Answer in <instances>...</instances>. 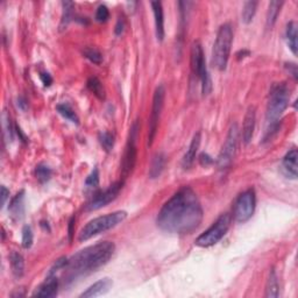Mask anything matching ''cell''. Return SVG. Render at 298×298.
<instances>
[{
	"label": "cell",
	"mask_w": 298,
	"mask_h": 298,
	"mask_svg": "<svg viewBox=\"0 0 298 298\" xmlns=\"http://www.w3.org/2000/svg\"><path fill=\"white\" fill-rule=\"evenodd\" d=\"M124 28H125V21H124L122 18H119L116 24V30H114L116 35H122L124 32Z\"/></svg>",
	"instance_id": "8d00e7d4"
},
{
	"label": "cell",
	"mask_w": 298,
	"mask_h": 298,
	"mask_svg": "<svg viewBox=\"0 0 298 298\" xmlns=\"http://www.w3.org/2000/svg\"><path fill=\"white\" fill-rule=\"evenodd\" d=\"M24 191H20L19 194H16V196L10 200L8 205V211L12 214L14 218L20 219L24 216Z\"/></svg>",
	"instance_id": "d6986e66"
},
{
	"label": "cell",
	"mask_w": 298,
	"mask_h": 298,
	"mask_svg": "<svg viewBox=\"0 0 298 298\" xmlns=\"http://www.w3.org/2000/svg\"><path fill=\"white\" fill-rule=\"evenodd\" d=\"M112 280L108 278H102L97 281L94 284L88 286V288L83 292L80 295V297L82 298H92V297H99V296H102L105 295V294H108L110 292V289H111L112 286Z\"/></svg>",
	"instance_id": "4fadbf2b"
},
{
	"label": "cell",
	"mask_w": 298,
	"mask_h": 298,
	"mask_svg": "<svg viewBox=\"0 0 298 298\" xmlns=\"http://www.w3.org/2000/svg\"><path fill=\"white\" fill-rule=\"evenodd\" d=\"M286 68L288 69L289 74H292V76L295 78V80H297L298 72H297V66L295 64V63H288V64H286Z\"/></svg>",
	"instance_id": "f35d334b"
},
{
	"label": "cell",
	"mask_w": 298,
	"mask_h": 298,
	"mask_svg": "<svg viewBox=\"0 0 298 298\" xmlns=\"http://www.w3.org/2000/svg\"><path fill=\"white\" fill-rule=\"evenodd\" d=\"M255 122H256V112H255L254 106H250L247 110L246 116H244V126H242V141L244 144H248L253 139L255 130Z\"/></svg>",
	"instance_id": "9a60e30c"
},
{
	"label": "cell",
	"mask_w": 298,
	"mask_h": 298,
	"mask_svg": "<svg viewBox=\"0 0 298 298\" xmlns=\"http://www.w3.org/2000/svg\"><path fill=\"white\" fill-rule=\"evenodd\" d=\"M278 294H280L278 280V276H276L275 270L274 269H272L267 281V286H266V297L276 298L278 297Z\"/></svg>",
	"instance_id": "603a6c76"
},
{
	"label": "cell",
	"mask_w": 298,
	"mask_h": 298,
	"mask_svg": "<svg viewBox=\"0 0 298 298\" xmlns=\"http://www.w3.org/2000/svg\"><path fill=\"white\" fill-rule=\"evenodd\" d=\"M99 142L106 152H111L114 147V136L108 132H100L98 136Z\"/></svg>",
	"instance_id": "f546056e"
},
{
	"label": "cell",
	"mask_w": 298,
	"mask_h": 298,
	"mask_svg": "<svg viewBox=\"0 0 298 298\" xmlns=\"http://www.w3.org/2000/svg\"><path fill=\"white\" fill-rule=\"evenodd\" d=\"M110 18V10L105 5H100L97 8V12H96V20L98 22H105L108 21Z\"/></svg>",
	"instance_id": "e575fe53"
},
{
	"label": "cell",
	"mask_w": 298,
	"mask_h": 298,
	"mask_svg": "<svg viewBox=\"0 0 298 298\" xmlns=\"http://www.w3.org/2000/svg\"><path fill=\"white\" fill-rule=\"evenodd\" d=\"M85 186L88 188H96L99 186V172L97 168H94L90 172V175L85 180Z\"/></svg>",
	"instance_id": "836d02e7"
},
{
	"label": "cell",
	"mask_w": 298,
	"mask_h": 298,
	"mask_svg": "<svg viewBox=\"0 0 298 298\" xmlns=\"http://www.w3.org/2000/svg\"><path fill=\"white\" fill-rule=\"evenodd\" d=\"M233 44V28L230 24H224L219 28L212 49V64L218 70H225L228 63Z\"/></svg>",
	"instance_id": "277c9868"
},
{
	"label": "cell",
	"mask_w": 298,
	"mask_h": 298,
	"mask_svg": "<svg viewBox=\"0 0 298 298\" xmlns=\"http://www.w3.org/2000/svg\"><path fill=\"white\" fill-rule=\"evenodd\" d=\"M83 55L88 61H91L97 66H99L102 62V55L100 54V52L94 48H85L83 50Z\"/></svg>",
	"instance_id": "1f68e13d"
},
{
	"label": "cell",
	"mask_w": 298,
	"mask_h": 298,
	"mask_svg": "<svg viewBox=\"0 0 298 298\" xmlns=\"http://www.w3.org/2000/svg\"><path fill=\"white\" fill-rule=\"evenodd\" d=\"M203 220V208L197 194L189 186L177 191L158 212L156 224L163 232L189 234Z\"/></svg>",
	"instance_id": "6da1fadb"
},
{
	"label": "cell",
	"mask_w": 298,
	"mask_h": 298,
	"mask_svg": "<svg viewBox=\"0 0 298 298\" xmlns=\"http://www.w3.org/2000/svg\"><path fill=\"white\" fill-rule=\"evenodd\" d=\"M35 175H36V178L38 180V182L42 184L47 183L52 177V169L49 168L47 164L41 163V164H38L36 166V169H35Z\"/></svg>",
	"instance_id": "f1b7e54d"
},
{
	"label": "cell",
	"mask_w": 298,
	"mask_h": 298,
	"mask_svg": "<svg viewBox=\"0 0 298 298\" xmlns=\"http://www.w3.org/2000/svg\"><path fill=\"white\" fill-rule=\"evenodd\" d=\"M297 24L295 21L288 24L286 26V41H288L290 50L292 52L294 55H297L298 52V44H297Z\"/></svg>",
	"instance_id": "7402d4cb"
},
{
	"label": "cell",
	"mask_w": 298,
	"mask_h": 298,
	"mask_svg": "<svg viewBox=\"0 0 298 298\" xmlns=\"http://www.w3.org/2000/svg\"><path fill=\"white\" fill-rule=\"evenodd\" d=\"M200 140H202L200 133L198 132L194 134L192 140H191V142H190V146H189V148H188L186 155H184V158H183L182 166L184 169H189L190 166L194 164V158H196V155H197V152L200 146Z\"/></svg>",
	"instance_id": "ac0fdd59"
},
{
	"label": "cell",
	"mask_w": 298,
	"mask_h": 298,
	"mask_svg": "<svg viewBox=\"0 0 298 298\" xmlns=\"http://www.w3.org/2000/svg\"><path fill=\"white\" fill-rule=\"evenodd\" d=\"M88 88L99 99L105 98V88L102 86V82L97 77H91L88 80Z\"/></svg>",
	"instance_id": "4316f807"
},
{
	"label": "cell",
	"mask_w": 298,
	"mask_h": 298,
	"mask_svg": "<svg viewBox=\"0 0 298 298\" xmlns=\"http://www.w3.org/2000/svg\"><path fill=\"white\" fill-rule=\"evenodd\" d=\"M33 244V230H32L30 226H24L22 228V247L24 250L32 247Z\"/></svg>",
	"instance_id": "d6a6232c"
},
{
	"label": "cell",
	"mask_w": 298,
	"mask_h": 298,
	"mask_svg": "<svg viewBox=\"0 0 298 298\" xmlns=\"http://www.w3.org/2000/svg\"><path fill=\"white\" fill-rule=\"evenodd\" d=\"M152 8L155 18V32L158 41L164 38V16H163V7L161 2H152Z\"/></svg>",
	"instance_id": "e0dca14e"
},
{
	"label": "cell",
	"mask_w": 298,
	"mask_h": 298,
	"mask_svg": "<svg viewBox=\"0 0 298 298\" xmlns=\"http://www.w3.org/2000/svg\"><path fill=\"white\" fill-rule=\"evenodd\" d=\"M166 166V156L163 152H158L152 160L150 169H149V177L152 180L158 178L161 175Z\"/></svg>",
	"instance_id": "ffe728a7"
},
{
	"label": "cell",
	"mask_w": 298,
	"mask_h": 298,
	"mask_svg": "<svg viewBox=\"0 0 298 298\" xmlns=\"http://www.w3.org/2000/svg\"><path fill=\"white\" fill-rule=\"evenodd\" d=\"M18 108H20L22 111H24L27 108V102H26V99L24 97H19L18 98Z\"/></svg>",
	"instance_id": "60d3db41"
},
{
	"label": "cell",
	"mask_w": 298,
	"mask_h": 298,
	"mask_svg": "<svg viewBox=\"0 0 298 298\" xmlns=\"http://www.w3.org/2000/svg\"><path fill=\"white\" fill-rule=\"evenodd\" d=\"M116 246L111 241H102L82 250L68 258V278L74 280L86 276L104 267L114 254Z\"/></svg>",
	"instance_id": "7a4b0ae2"
},
{
	"label": "cell",
	"mask_w": 298,
	"mask_h": 298,
	"mask_svg": "<svg viewBox=\"0 0 298 298\" xmlns=\"http://www.w3.org/2000/svg\"><path fill=\"white\" fill-rule=\"evenodd\" d=\"M164 97H166V90L163 85H158L156 88L154 98H152V113L150 119H149V133H148V144L152 146V141L155 139L156 132H158V127L161 118V113L164 105Z\"/></svg>",
	"instance_id": "30bf717a"
},
{
	"label": "cell",
	"mask_w": 298,
	"mask_h": 298,
	"mask_svg": "<svg viewBox=\"0 0 298 298\" xmlns=\"http://www.w3.org/2000/svg\"><path fill=\"white\" fill-rule=\"evenodd\" d=\"M138 133H139V124L136 122L132 128H130L128 142L126 144L125 154H124V158L122 163V172L124 178H126V177L132 172L134 166H136V155H138V150H136Z\"/></svg>",
	"instance_id": "8fae6325"
},
{
	"label": "cell",
	"mask_w": 298,
	"mask_h": 298,
	"mask_svg": "<svg viewBox=\"0 0 298 298\" xmlns=\"http://www.w3.org/2000/svg\"><path fill=\"white\" fill-rule=\"evenodd\" d=\"M200 162L202 166H210V164H212V163H214V160H212L211 156L208 154H206V152H202L200 156Z\"/></svg>",
	"instance_id": "d590c367"
},
{
	"label": "cell",
	"mask_w": 298,
	"mask_h": 298,
	"mask_svg": "<svg viewBox=\"0 0 298 298\" xmlns=\"http://www.w3.org/2000/svg\"><path fill=\"white\" fill-rule=\"evenodd\" d=\"M258 8V2H246L244 4L242 13H241V20L244 24H250L254 19L255 13Z\"/></svg>",
	"instance_id": "484cf974"
},
{
	"label": "cell",
	"mask_w": 298,
	"mask_h": 298,
	"mask_svg": "<svg viewBox=\"0 0 298 298\" xmlns=\"http://www.w3.org/2000/svg\"><path fill=\"white\" fill-rule=\"evenodd\" d=\"M122 188V182H116V183H113L112 186H110L108 189L98 192L90 200V203L86 205V210L88 211H96V210H99V208L106 206V205H108L111 202H113L116 197H118Z\"/></svg>",
	"instance_id": "7c38bea8"
},
{
	"label": "cell",
	"mask_w": 298,
	"mask_h": 298,
	"mask_svg": "<svg viewBox=\"0 0 298 298\" xmlns=\"http://www.w3.org/2000/svg\"><path fill=\"white\" fill-rule=\"evenodd\" d=\"M2 126H4V134H5L6 141H12L13 140V126L12 122H10V116L6 111L2 113Z\"/></svg>",
	"instance_id": "4dcf8cb0"
},
{
	"label": "cell",
	"mask_w": 298,
	"mask_h": 298,
	"mask_svg": "<svg viewBox=\"0 0 298 298\" xmlns=\"http://www.w3.org/2000/svg\"><path fill=\"white\" fill-rule=\"evenodd\" d=\"M74 4L72 2H62V19L61 24H60V30H63L68 27V24L72 22L74 18Z\"/></svg>",
	"instance_id": "cb8c5ba5"
},
{
	"label": "cell",
	"mask_w": 298,
	"mask_h": 298,
	"mask_svg": "<svg viewBox=\"0 0 298 298\" xmlns=\"http://www.w3.org/2000/svg\"><path fill=\"white\" fill-rule=\"evenodd\" d=\"M290 92L284 83H276L272 86L269 92V99L267 105V122L269 125L278 124L283 112L289 105Z\"/></svg>",
	"instance_id": "5b68a950"
},
{
	"label": "cell",
	"mask_w": 298,
	"mask_h": 298,
	"mask_svg": "<svg viewBox=\"0 0 298 298\" xmlns=\"http://www.w3.org/2000/svg\"><path fill=\"white\" fill-rule=\"evenodd\" d=\"M58 294V280L54 275H49L44 283L38 286L36 292L33 294L34 297L42 298H52Z\"/></svg>",
	"instance_id": "5bb4252c"
},
{
	"label": "cell",
	"mask_w": 298,
	"mask_h": 298,
	"mask_svg": "<svg viewBox=\"0 0 298 298\" xmlns=\"http://www.w3.org/2000/svg\"><path fill=\"white\" fill-rule=\"evenodd\" d=\"M126 218V211H116L112 212V214H108L105 216H100V217L98 218L92 219L91 222H88L86 225L80 230V234H78V241H80V242H84V241L90 240L91 238L108 232V230L118 226L119 224H122Z\"/></svg>",
	"instance_id": "3957f363"
},
{
	"label": "cell",
	"mask_w": 298,
	"mask_h": 298,
	"mask_svg": "<svg viewBox=\"0 0 298 298\" xmlns=\"http://www.w3.org/2000/svg\"><path fill=\"white\" fill-rule=\"evenodd\" d=\"M40 78H41L42 83H44V86H50L52 83V78L50 74H49L48 72H41Z\"/></svg>",
	"instance_id": "74e56055"
},
{
	"label": "cell",
	"mask_w": 298,
	"mask_h": 298,
	"mask_svg": "<svg viewBox=\"0 0 298 298\" xmlns=\"http://www.w3.org/2000/svg\"><path fill=\"white\" fill-rule=\"evenodd\" d=\"M10 197V190L6 189V186H2V208L5 206L7 200Z\"/></svg>",
	"instance_id": "ab89813d"
},
{
	"label": "cell",
	"mask_w": 298,
	"mask_h": 298,
	"mask_svg": "<svg viewBox=\"0 0 298 298\" xmlns=\"http://www.w3.org/2000/svg\"><path fill=\"white\" fill-rule=\"evenodd\" d=\"M230 222H232V217H230V214H222L217 220L212 224L211 227H208L204 233H202L200 236L197 238L196 240L197 246L203 247V248L214 246L216 244H218L219 241L226 236L227 230H230Z\"/></svg>",
	"instance_id": "52a82bcc"
},
{
	"label": "cell",
	"mask_w": 298,
	"mask_h": 298,
	"mask_svg": "<svg viewBox=\"0 0 298 298\" xmlns=\"http://www.w3.org/2000/svg\"><path fill=\"white\" fill-rule=\"evenodd\" d=\"M238 144H239V127L236 124H233L230 127L228 134H227L225 142H224L222 150L219 152L217 160L219 169H226L232 164L236 155Z\"/></svg>",
	"instance_id": "ba28073f"
},
{
	"label": "cell",
	"mask_w": 298,
	"mask_h": 298,
	"mask_svg": "<svg viewBox=\"0 0 298 298\" xmlns=\"http://www.w3.org/2000/svg\"><path fill=\"white\" fill-rule=\"evenodd\" d=\"M256 208V194L254 189H248L239 194L234 203L233 217L238 222H246L253 217Z\"/></svg>",
	"instance_id": "9c48e42d"
},
{
	"label": "cell",
	"mask_w": 298,
	"mask_h": 298,
	"mask_svg": "<svg viewBox=\"0 0 298 298\" xmlns=\"http://www.w3.org/2000/svg\"><path fill=\"white\" fill-rule=\"evenodd\" d=\"M191 70H192L194 76H197L198 80H200L203 94H210L212 90V82L208 72L206 61H205L203 49H202L200 42H194L192 47H191Z\"/></svg>",
	"instance_id": "8992f818"
},
{
	"label": "cell",
	"mask_w": 298,
	"mask_h": 298,
	"mask_svg": "<svg viewBox=\"0 0 298 298\" xmlns=\"http://www.w3.org/2000/svg\"><path fill=\"white\" fill-rule=\"evenodd\" d=\"M10 261L13 275L16 276V278H22L24 274V260L22 255L18 253V252H12L10 255Z\"/></svg>",
	"instance_id": "44dd1931"
},
{
	"label": "cell",
	"mask_w": 298,
	"mask_h": 298,
	"mask_svg": "<svg viewBox=\"0 0 298 298\" xmlns=\"http://www.w3.org/2000/svg\"><path fill=\"white\" fill-rule=\"evenodd\" d=\"M58 108V112L60 113V114H61L62 116H64L66 120H69V122H72V124H76V125L80 124V119H78L76 112L74 111L70 105L60 104V105H58V108Z\"/></svg>",
	"instance_id": "83f0119b"
},
{
	"label": "cell",
	"mask_w": 298,
	"mask_h": 298,
	"mask_svg": "<svg viewBox=\"0 0 298 298\" xmlns=\"http://www.w3.org/2000/svg\"><path fill=\"white\" fill-rule=\"evenodd\" d=\"M297 149H292L286 152V155L283 158L282 161V170L289 178H297Z\"/></svg>",
	"instance_id": "2e32d148"
},
{
	"label": "cell",
	"mask_w": 298,
	"mask_h": 298,
	"mask_svg": "<svg viewBox=\"0 0 298 298\" xmlns=\"http://www.w3.org/2000/svg\"><path fill=\"white\" fill-rule=\"evenodd\" d=\"M283 2H272L269 4V8L267 13V26L272 28L278 21V18L281 13V8L283 6Z\"/></svg>",
	"instance_id": "d4e9b609"
}]
</instances>
